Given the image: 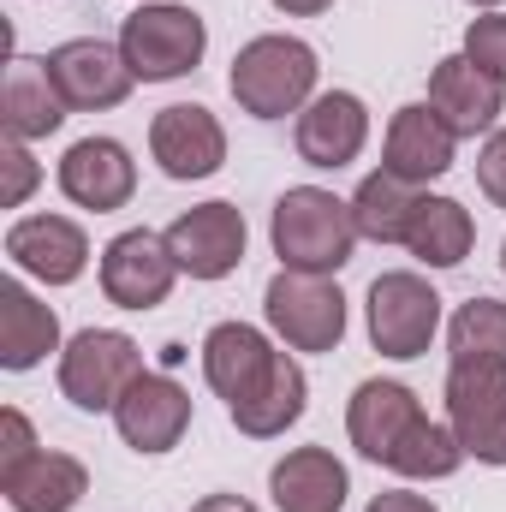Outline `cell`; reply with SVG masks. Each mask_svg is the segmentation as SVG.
I'll list each match as a JSON object with an SVG mask.
<instances>
[{
	"label": "cell",
	"mask_w": 506,
	"mask_h": 512,
	"mask_svg": "<svg viewBox=\"0 0 506 512\" xmlns=\"http://www.w3.org/2000/svg\"><path fill=\"white\" fill-rule=\"evenodd\" d=\"M501 274H506V245H501Z\"/></svg>",
	"instance_id": "8d00e7d4"
},
{
	"label": "cell",
	"mask_w": 506,
	"mask_h": 512,
	"mask_svg": "<svg viewBox=\"0 0 506 512\" xmlns=\"http://www.w3.org/2000/svg\"><path fill=\"white\" fill-rule=\"evenodd\" d=\"M167 251H173V262H179L185 280H203V286L239 274V262L251 251L245 209L227 203V197H209V203L173 215V221H167Z\"/></svg>",
	"instance_id": "ba28073f"
},
{
	"label": "cell",
	"mask_w": 506,
	"mask_h": 512,
	"mask_svg": "<svg viewBox=\"0 0 506 512\" xmlns=\"http://www.w3.org/2000/svg\"><path fill=\"white\" fill-rule=\"evenodd\" d=\"M149 161L173 179V185H197L215 179L227 167V126L203 108V102H167L149 120Z\"/></svg>",
	"instance_id": "4fadbf2b"
},
{
	"label": "cell",
	"mask_w": 506,
	"mask_h": 512,
	"mask_svg": "<svg viewBox=\"0 0 506 512\" xmlns=\"http://www.w3.org/2000/svg\"><path fill=\"white\" fill-rule=\"evenodd\" d=\"M36 185H42V161L30 155V143L6 137V143H0V203H6V209H24Z\"/></svg>",
	"instance_id": "f1b7e54d"
},
{
	"label": "cell",
	"mask_w": 506,
	"mask_h": 512,
	"mask_svg": "<svg viewBox=\"0 0 506 512\" xmlns=\"http://www.w3.org/2000/svg\"><path fill=\"white\" fill-rule=\"evenodd\" d=\"M417 417H423V399L411 387L393 382V376H370V382L352 387V399H346V441L358 447V459L387 465L393 447H399V435Z\"/></svg>",
	"instance_id": "44dd1931"
},
{
	"label": "cell",
	"mask_w": 506,
	"mask_h": 512,
	"mask_svg": "<svg viewBox=\"0 0 506 512\" xmlns=\"http://www.w3.org/2000/svg\"><path fill=\"white\" fill-rule=\"evenodd\" d=\"M60 352H66V334H60L54 304L42 292H30L24 274L0 280V370L24 376V370H42Z\"/></svg>",
	"instance_id": "d6986e66"
},
{
	"label": "cell",
	"mask_w": 506,
	"mask_h": 512,
	"mask_svg": "<svg viewBox=\"0 0 506 512\" xmlns=\"http://www.w3.org/2000/svg\"><path fill=\"white\" fill-rule=\"evenodd\" d=\"M489 78H501L506 84V12H477L471 24H465V42H459Z\"/></svg>",
	"instance_id": "f546056e"
},
{
	"label": "cell",
	"mask_w": 506,
	"mask_h": 512,
	"mask_svg": "<svg viewBox=\"0 0 506 512\" xmlns=\"http://www.w3.org/2000/svg\"><path fill=\"white\" fill-rule=\"evenodd\" d=\"M54 185H60V197H66L72 209H84V215H120L131 197H137V161H131V149L120 137L90 131V137H78V143L60 155Z\"/></svg>",
	"instance_id": "8fae6325"
},
{
	"label": "cell",
	"mask_w": 506,
	"mask_h": 512,
	"mask_svg": "<svg viewBox=\"0 0 506 512\" xmlns=\"http://www.w3.org/2000/svg\"><path fill=\"white\" fill-rule=\"evenodd\" d=\"M441 405L465 459L506 471V364H447Z\"/></svg>",
	"instance_id": "52a82bcc"
},
{
	"label": "cell",
	"mask_w": 506,
	"mask_h": 512,
	"mask_svg": "<svg viewBox=\"0 0 506 512\" xmlns=\"http://www.w3.org/2000/svg\"><path fill=\"white\" fill-rule=\"evenodd\" d=\"M304 405H310V376H304L298 352H280V364H274L239 405H227V417H233V429H239L245 441H280V435L304 417Z\"/></svg>",
	"instance_id": "603a6c76"
},
{
	"label": "cell",
	"mask_w": 506,
	"mask_h": 512,
	"mask_svg": "<svg viewBox=\"0 0 506 512\" xmlns=\"http://www.w3.org/2000/svg\"><path fill=\"white\" fill-rule=\"evenodd\" d=\"M405 251L417 256L423 268H459L465 256L477 251V221L459 197H441V191H423L417 197V215H411V233H405Z\"/></svg>",
	"instance_id": "d4e9b609"
},
{
	"label": "cell",
	"mask_w": 506,
	"mask_h": 512,
	"mask_svg": "<svg viewBox=\"0 0 506 512\" xmlns=\"http://www.w3.org/2000/svg\"><path fill=\"white\" fill-rule=\"evenodd\" d=\"M364 512H441V507L429 495H417V489H381V495H370Z\"/></svg>",
	"instance_id": "d6a6232c"
},
{
	"label": "cell",
	"mask_w": 506,
	"mask_h": 512,
	"mask_svg": "<svg viewBox=\"0 0 506 512\" xmlns=\"http://www.w3.org/2000/svg\"><path fill=\"white\" fill-rule=\"evenodd\" d=\"M120 54H126L137 84H173L191 78L209 54V18L185 0H143L120 24Z\"/></svg>",
	"instance_id": "277c9868"
},
{
	"label": "cell",
	"mask_w": 506,
	"mask_h": 512,
	"mask_svg": "<svg viewBox=\"0 0 506 512\" xmlns=\"http://www.w3.org/2000/svg\"><path fill=\"white\" fill-rule=\"evenodd\" d=\"M36 453H42V441H36L30 417H24L18 405H6V411H0V477L18 471V465H30Z\"/></svg>",
	"instance_id": "4dcf8cb0"
},
{
	"label": "cell",
	"mask_w": 506,
	"mask_h": 512,
	"mask_svg": "<svg viewBox=\"0 0 506 512\" xmlns=\"http://www.w3.org/2000/svg\"><path fill=\"white\" fill-rule=\"evenodd\" d=\"M42 60H48V78H54V90L66 96L72 114H108L137 90L120 42H108V36H66Z\"/></svg>",
	"instance_id": "30bf717a"
},
{
	"label": "cell",
	"mask_w": 506,
	"mask_h": 512,
	"mask_svg": "<svg viewBox=\"0 0 506 512\" xmlns=\"http://www.w3.org/2000/svg\"><path fill=\"white\" fill-rule=\"evenodd\" d=\"M268 501L274 512H346L352 471L334 447H286L268 465Z\"/></svg>",
	"instance_id": "ffe728a7"
},
{
	"label": "cell",
	"mask_w": 506,
	"mask_h": 512,
	"mask_svg": "<svg viewBox=\"0 0 506 512\" xmlns=\"http://www.w3.org/2000/svg\"><path fill=\"white\" fill-rule=\"evenodd\" d=\"M471 12H506V0H465Z\"/></svg>",
	"instance_id": "d590c367"
},
{
	"label": "cell",
	"mask_w": 506,
	"mask_h": 512,
	"mask_svg": "<svg viewBox=\"0 0 506 512\" xmlns=\"http://www.w3.org/2000/svg\"><path fill=\"white\" fill-rule=\"evenodd\" d=\"M364 328H370V346L393 364H411L423 358L441 334H447V298L429 286V274L417 268H387L370 280V298H364Z\"/></svg>",
	"instance_id": "5b68a950"
},
{
	"label": "cell",
	"mask_w": 506,
	"mask_h": 512,
	"mask_svg": "<svg viewBox=\"0 0 506 512\" xmlns=\"http://www.w3.org/2000/svg\"><path fill=\"white\" fill-rule=\"evenodd\" d=\"M417 185H405V179H393L387 167L376 173H364L358 179V191H352V221H358V239H370V245H405V233H411V215H417Z\"/></svg>",
	"instance_id": "484cf974"
},
{
	"label": "cell",
	"mask_w": 506,
	"mask_h": 512,
	"mask_svg": "<svg viewBox=\"0 0 506 512\" xmlns=\"http://www.w3.org/2000/svg\"><path fill=\"white\" fill-rule=\"evenodd\" d=\"M477 191H483L495 209H506V126L489 131L483 149H477Z\"/></svg>",
	"instance_id": "1f68e13d"
},
{
	"label": "cell",
	"mask_w": 506,
	"mask_h": 512,
	"mask_svg": "<svg viewBox=\"0 0 506 512\" xmlns=\"http://www.w3.org/2000/svg\"><path fill=\"white\" fill-rule=\"evenodd\" d=\"M447 358L453 364H506V298H465L447 316Z\"/></svg>",
	"instance_id": "83f0119b"
},
{
	"label": "cell",
	"mask_w": 506,
	"mask_h": 512,
	"mask_svg": "<svg viewBox=\"0 0 506 512\" xmlns=\"http://www.w3.org/2000/svg\"><path fill=\"white\" fill-rule=\"evenodd\" d=\"M137 6H143V0H137Z\"/></svg>",
	"instance_id": "74e56055"
},
{
	"label": "cell",
	"mask_w": 506,
	"mask_h": 512,
	"mask_svg": "<svg viewBox=\"0 0 506 512\" xmlns=\"http://www.w3.org/2000/svg\"><path fill=\"white\" fill-rule=\"evenodd\" d=\"M66 96L54 90V78H48V60H36V54H12L6 60V78H0V126L6 137H18V143H36V137H54V131L66 126Z\"/></svg>",
	"instance_id": "7402d4cb"
},
{
	"label": "cell",
	"mask_w": 506,
	"mask_h": 512,
	"mask_svg": "<svg viewBox=\"0 0 506 512\" xmlns=\"http://www.w3.org/2000/svg\"><path fill=\"white\" fill-rule=\"evenodd\" d=\"M268 245L280 256V268L340 274L358 251L352 197H340L328 185H286L274 197V209H268Z\"/></svg>",
	"instance_id": "7a4b0ae2"
},
{
	"label": "cell",
	"mask_w": 506,
	"mask_h": 512,
	"mask_svg": "<svg viewBox=\"0 0 506 512\" xmlns=\"http://www.w3.org/2000/svg\"><path fill=\"white\" fill-rule=\"evenodd\" d=\"M447 126L453 137L465 143V137H489V131H501V114H506V84L501 78H489L465 48L459 54H441L435 66H429V96H423Z\"/></svg>",
	"instance_id": "2e32d148"
},
{
	"label": "cell",
	"mask_w": 506,
	"mask_h": 512,
	"mask_svg": "<svg viewBox=\"0 0 506 512\" xmlns=\"http://www.w3.org/2000/svg\"><path fill=\"white\" fill-rule=\"evenodd\" d=\"M387 471L405 477V483H447V477L465 471V447H459V435H453L447 417H429V411H423V417L399 435Z\"/></svg>",
	"instance_id": "4316f807"
},
{
	"label": "cell",
	"mask_w": 506,
	"mask_h": 512,
	"mask_svg": "<svg viewBox=\"0 0 506 512\" xmlns=\"http://www.w3.org/2000/svg\"><path fill=\"white\" fill-rule=\"evenodd\" d=\"M280 352H286V346H280L268 328H256V322H215V328L203 334V346H197L203 382H209L215 399H227V405H239V399L280 364Z\"/></svg>",
	"instance_id": "ac0fdd59"
},
{
	"label": "cell",
	"mask_w": 506,
	"mask_h": 512,
	"mask_svg": "<svg viewBox=\"0 0 506 512\" xmlns=\"http://www.w3.org/2000/svg\"><path fill=\"white\" fill-rule=\"evenodd\" d=\"M6 262L36 286H78L96 256H90V233L72 215L42 209V215H18L6 227Z\"/></svg>",
	"instance_id": "5bb4252c"
},
{
	"label": "cell",
	"mask_w": 506,
	"mask_h": 512,
	"mask_svg": "<svg viewBox=\"0 0 506 512\" xmlns=\"http://www.w3.org/2000/svg\"><path fill=\"white\" fill-rule=\"evenodd\" d=\"M191 512H262V507H256V501H245V495H227V489H215V495L191 501Z\"/></svg>",
	"instance_id": "836d02e7"
},
{
	"label": "cell",
	"mask_w": 506,
	"mask_h": 512,
	"mask_svg": "<svg viewBox=\"0 0 506 512\" xmlns=\"http://www.w3.org/2000/svg\"><path fill=\"white\" fill-rule=\"evenodd\" d=\"M108 417H114V435L126 441L137 459H161V453H173L191 435L197 405H191V393L173 382L167 370H143Z\"/></svg>",
	"instance_id": "7c38bea8"
},
{
	"label": "cell",
	"mask_w": 506,
	"mask_h": 512,
	"mask_svg": "<svg viewBox=\"0 0 506 512\" xmlns=\"http://www.w3.org/2000/svg\"><path fill=\"white\" fill-rule=\"evenodd\" d=\"M0 495L12 512H78L90 495V471L78 453H60V447H42L30 465L6 471L0 477Z\"/></svg>",
	"instance_id": "cb8c5ba5"
},
{
	"label": "cell",
	"mask_w": 506,
	"mask_h": 512,
	"mask_svg": "<svg viewBox=\"0 0 506 512\" xmlns=\"http://www.w3.org/2000/svg\"><path fill=\"white\" fill-rule=\"evenodd\" d=\"M274 12H286V18H322L334 0H268Z\"/></svg>",
	"instance_id": "e575fe53"
},
{
	"label": "cell",
	"mask_w": 506,
	"mask_h": 512,
	"mask_svg": "<svg viewBox=\"0 0 506 512\" xmlns=\"http://www.w3.org/2000/svg\"><path fill=\"white\" fill-rule=\"evenodd\" d=\"M262 328L298 352V358H322L340 352L346 328H352V304L340 292V274H298V268H274V280L262 286Z\"/></svg>",
	"instance_id": "3957f363"
},
{
	"label": "cell",
	"mask_w": 506,
	"mask_h": 512,
	"mask_svg": "<svg viewBox=\"0 0 506 512\" xmlns=\"http://www.w3.org/2000/svg\"><path fill=\"white\" fill-rule=\"evenodd\" d=\"M227 90L239 102V114L251 120H298L316 96H322V54L292 36V30H262L233 54Z\"/></svg>",
	"instance_id": "6da1fadb"
},
{
	"label": "cell",
	"mask_w": 506,
	"mask_h": 512,
	"mask_svg": "<svg viewBox=\"0 0 506 512\" xmlns=\"http://www.w3.org/2000/svg\"><path fill=\"white\" fill-rule=\"evenodd\" d=\"M96 280H102V298L114 310H155L173 298L179 286V262L167 251V233H149V227H126L114 233L102 256H96Z\"/></svg>",
	"instance_id": "9c48e42d"
},
{
	"label": "cell",
	"mask_w": 506,
	"mask_h": 512,
	"mask_svg": "<svg viewBox=\"0 0 506 512\" xmlns=\"http://www.w3.org/2000/svg\"><path fill=\"white\" fill-rule=\"evenodd\" d=\"M143 346L131 340L126 328H78L66 340V352L54 358V382L60 399L78 405V411H114L126 399V387L143 376Z\"/></svg>",
	"instance_id": "8992f818"
},
{
	"label": "cell",
	"mask_w": 506,
	"mask_h": 512,
	"mask_svg": "<svg viewBox=\"0 0 506 512\" xmlns=\"http://www.w3.org/2000/svg\"><path fill=\"white\" fill-rule=\"evenodd\" d=\"M453 161H459V137H453V126L429 102H405L387 120V131H381V167L393 179L417 185V191H429L435 179H447Z\"/></svg>",
	"instance_id": "e0dca14e"
},
{
	"label": "cell",
	"mask_w": 506,
	"mask_h": 512,
	"mask_svg": "<svg viewBox=\"0 0 506 512\" xmlns=\"http://www.w3.org/2000/svg\"><path fill=\"white\" fill-rule=\"evenodd\" d=\"M292 149L316 173H340L370 149V102L358 90H322L298 120H292Z\"/></svg>",
	"instance_id": "9a60e30c"
}]
</instances>
